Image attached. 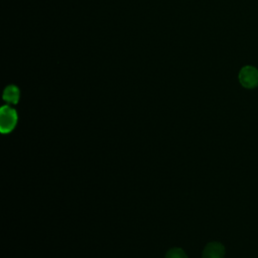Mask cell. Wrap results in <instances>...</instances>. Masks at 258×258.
<instances>
[{
  "label": "cell",
  "instance_id": "obj_1",
  "mask_svg": "<svg viewBox=\"0 0 258 258\" xmlns=\"http://www.w3.org/2000/svg\"><path fill=\"white\" fill-rule=\"evenodd\" d=\"M18 122V114L10 105H4L0 109V132L8 134L14 130Z\"/></svg>",
  "mask_w": 258,
  "mask_h": 258
},
{
  "label": "cell",
  "instance_id": "obj_2",
  "mask_svg": "<svg viewBox=\"0 0 258 258\" xmlns=\"http://www.w3.org/2000/svg\"><path fill=\"white\" fill-rule=\"evenodd\" d=\"M238 80L242 87L255 89L258 87V70L252 66H245L240 70Z\"/></svg>",
  "mask_w": 258,
  "mask_h": 258
},
{
  "label": "cell",
  "instance_id": "obj_4",
  "mask_svg": "<svg viewBox=\"0 0 258 258\" xmlns=\"http://www.w3.org/2000/svg\"><path fill=\"white\" fill-rule=\"evenodd\" d=\"M2 98L8 105L9 104L16 105L19 102V99H20V90H19V88L15 85H8L3 91Z\"/></svg>",
  "mask_w": 258,
  "mask_h": 258
},
{
  "label": "cell",
  "instance_id": "obj_3",
  "mask_svg": "<svg viewBox=\"0 0 258 258\" xmlns=\"http://www.w3.org/2000/svg\"><path fill=\"white\" fill-rule=\"evenodd\" d=\"M225 246L217 241L209 242L202 252V258H225Z\"/></svg>",
  "mask_w": 258,
  "mask_h": 258
},
{
  "label": "cell",
  "instance_id": "obj_5",
  "mask_svg": "<svg viewBox=\"0 0 258 258\" xmlns=\"http://www.w3.org/2000/svg\"><path fill=\"white\" fill-rule=\"evenodd\" d=\"M165 258H188L185 251L179 247H172L165 253Z\"/></svg>",
  "mask_w": 258,
  "mask_h": 258
}]
</instances>
